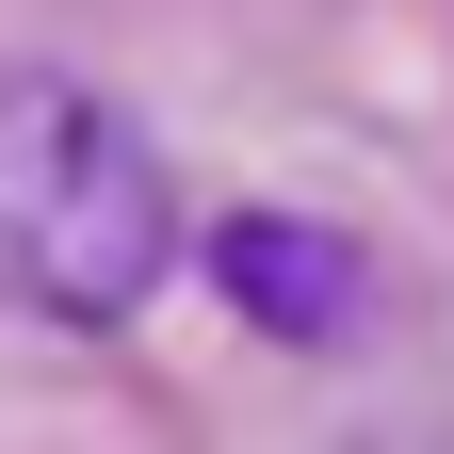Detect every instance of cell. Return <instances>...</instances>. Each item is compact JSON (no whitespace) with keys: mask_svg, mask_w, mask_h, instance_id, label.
I'll use <instances>...</instances> for the list:
<instances>
[{"mask_svg":"<svg viewBox=\"0 0 454 454\" xmlns=\"http://www.w3.org/2000/svg\"><path fill=\"white\" fill-rule=\"evenodd\" d=\"M179 260H195V211L162 179V146L66 66H0V309L98 340Z\"/></svg>","mask_w":454,"mask_h":454,"instance_id":"cell-1","label":"cell"},{"mask_svg":"<svg viewBox=\"0 0 454 454\" xmlns=\"http://www.w3.org/2000/svg\"><path fill=\"white\" fill-rule=\"evenodd\" d=\"M195 276L260 340H293V357H340V340H373V309H389L373 293V244L325 227V211H211L195 227Z\"/></svg>","mask_w":454,"mask_h":454,"instance_id":"cell-2","label":"cell"}]
</instances>
